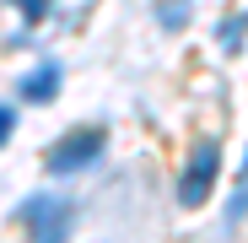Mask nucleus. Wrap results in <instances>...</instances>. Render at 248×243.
I'll use <instances>...</instances> for the list:
<instances>
[{"label":"nucleus","instance_id":"nucleus-10","mask_svg":"<svg viewBox=\"0 0 248 243\" xmlns=\"http://www.w3.org/2000/svg\"><path fill=\"white\" fill-rule=\"evenodd\" d=\"M237 184H248V151H243V168H237Z\"/></svg>","mask_w":248,"mask_h":243},{"label":"nucleus","instance_id":"nucleus-3","mask_svg":"<svg viewBox=\"0 0 248 243\" xmlns=\"http://www.w3.org/2000/svg\"><path fill=\"white\" fill-rule=\"evenodd\" d=\"M103 146H108V130H103V125H76V130H65V135L49 146L44 168H49L54 178H70V173H81V168H92V162L103 157Z\"/></svg>","mask_w":248,"mask_h":243},{"label":"nucleus","instance_id":"nucleus-8","mask_svg":"<svg viewBox=\"0 0 248 243\" xmlns=\"http://www.w3.org/2000/svg\"><path fill=\"white\" fill-rule=\"evenodd\" d=\"M11 6L22 11V22H27V27H38V22L49 16V6H54V0H11Z\"/></svg>","mask_w":248,"mask_h":243},{"label":"nucleus","instance_id":"nucleus-6","mask_svg":"<svg viewBox=\"0 0 248 243\" xmlns=\"http://www.w3.org/2000/svg\"><path fill=\"white\" fill-rule=\"evenodd\" d=\"M216 44H221L227 54H237V49L248 44V11H232V16L216 22Z\"/></svg>","mask_w":248,"mask_h":243},{"label":"nucleus","instance_id":"nucleus-1","mask_svg":"<svg viewBox=\"0 0 248 243\" xmlns=\"http://www.w3.org/2000/svg\"><path fill=\"white\" fill-rule=\"evenodd\" d=\"M216 178H221V141L216 135H205L189 146L184 157V173H178V206H205V200L216 194Z\"/></svg>","mask_w":248,"mask_h":243},{"label":"nucleus","instance_id":"nucleus-9","mask_svg":"<svg viewBox=\"0 0 248 243\" xmlns=\"http://www.w3.org/2000/svg\"><path fill=\"white\" fill-rule=\"evenodd\" d=\"M11 135H16V108H11V103H0V146H6Z\"/></svg>","mask_w":248,"mask_h":243},{"label":"nucleus","instance_id":"nucleus-2","mask_svg":"<svg viewBox=\"0 0 248 243\" xmlns=\"http://www.w3.org/2000/svg\"><path fill=\"white\" fill-rule=\"evenodd\" d=\"M16 222L27 227L32 243H65L70 222H76V200H65V194H27L16 206Z\"/></svg>","mask_w":248,"mask_h":243},{"label":"nucleus","instance_id":"nucleus-4","mask_svg":"<svg viewBox=\"0 0 248 243\" xmlns=\"http://www.w3.org/2000/svg\"><path fill=\"white\" fill-rule=\"evenodd\" d=\"M60 81H65V70L54 60H44V65H32L27 76H16V97L22 103H49V97H60Z\"/></svg>","mask_w":248,"mask_h":243},{"label":"nucleus","instance_id":"nucleus-7","mask_svg":"<svg viewBox=\"0 0 248 243\" xmlns=\"http://www.w3.org/2000/svg\"><path fill=\"white\" fill-rule=\"evenodd\" d=\"M243 222H248V184H237V194H232V206H227V222H221V227L237 232Z\"/></svg>","mask_w":248,"mask_h":243},{"label":"nucleus","instance_id":"nucleus-5","mask_svg":"<svg viewBox=\"0 0 248 243\" xmlns=\"http://www.w3.org/2000/svg\"><path fill=\"white\" fill-rule=\"evenodd\" d=\"M151 16L162 32H184L189 16H194V0H151Z\"/></svg>","mask_w":248,"mask_h":243}]
</instances>
